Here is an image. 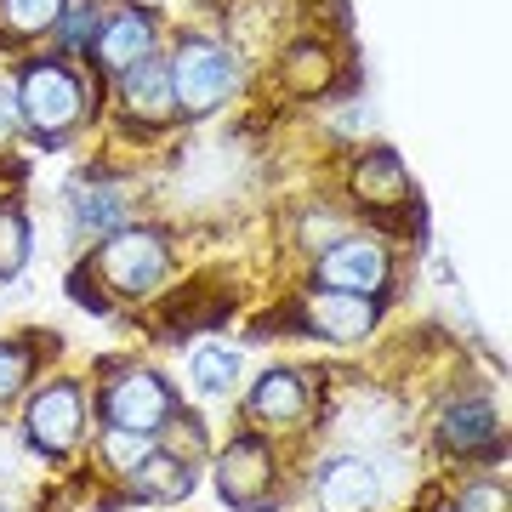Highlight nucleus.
Segmentation results:
<instances>
[{
    "mask_svg": "<svg viewBox=\"0 0 512 512\" xmlns=\"http://www.w3.org/2000/svg\"><path fill=\"white\" fill-rule=\"evenodd\" d=\"M154 444L148 433H126V427H103L97 433V456H103V467H109L114 478H131L137 467H143L148 456H154Z\"/></svg>",
    "mask_w": 512,
    "mask_h": 512,
    "instance_id": "nucleus-22",
    "label": "nucleus"
},
{
    "mask_svg": "<svg viewBox=\"0 0 512 512\" xmlns=\"http://www.w3.org/2000/svg\"><path fill=\"white\" fill-rule=\"evenodd\" d=\"M313 495H319V512H376L387 484H382V467L365 450H342V456H330L319 467Z\"/></svg>",
    "mask_w": 512,
    "mask_h": 512,
    "instance_id": "nucleus-13",
    "label": "nucleus"
},
{
    "mask_svg": "<svg viewBox=\"0 0 512 512\" xmlns=\"http://www.w3.org/2000/svg\"><path fill=\"white\" fill-rule=\"evenodd\" d=\"M69 0H0V35L6 40H46Z\"/></svg>",
    "mask_w": 512,
    "mask_h": 512,
    "instance_id": "nucleus-20",
    "label": "nucleus"
},
{
    "mask_svg": "<svg viewBox=\"0 0 512 512\" xmlns=\"http://www.w3.org/2000/svg\"><path fill=\"white\" fill-rule=\"evenodd\" d=\"M313 416V382L302 370H262L245 393V421L256 433H296Z\"/></svg>",
    "mask_w": 512,
    "mask_h": 512,
    "instance_id": "nucleus-9",
    "label": "nucleus"
},
{
    "mask_svg": "<svg viewBox=\"0 0 512 512\" xmlns=\"http://www.w3.org/2000/svg\"><path fill=\"white\" fill-rule=\"evenodd\" d=\"M97 416H103V427H126V433L160 439V427L177 416V387L148 365L114 370L103 382V393H97Z\"/></svg>",
    "mask_w": 512,
    "mask_h": 512,
    "instance_id": "nucleus-5",
    "label": "nucleus"
},
{
    "mask_svg": "<svg viewBox=\"0 0 512 512\" xmlns=\"http://www.w3.org/2000/svg\"><path fill=\"white\" fill-rule=\"evenodd\" d=\"M23 137V114H18V92L0 80V148H12Z\"/></svg>",
    "mask_w": 512,
    "mask_h": 512,
    "instance_id": "nucleus-26",
    "label": "nucleus"
},
{
    "mask_svg": "<svg viewBox=\"0 0 512 512\" xmlns=\"http://www.w3.org/2000/svg\"><path fill=\"white\" fill-rule=\"evenodd\" d=\"M456 512H507V484L501 478H473L456 495Z\"/></svg>",
    "mask_w": 512,
    "mask_h": 512,
    "instance_id": "nucleus-25",
    "label": "nucleus"
},
{
    "mask_svg": "<svg viewBox=\"0 0 512 512\" xmlns=\"http://www.w3.org/2000/svg\"><path fill=\"white\" fill-rule=\"evenodd\" d=\"M279 490V450L262 433H239L217 450V495L234 512H262Z\"/></svg>",
    "mask_w": 512,
    "mask_h": 512,
    "instance_id": "nucleus-6",
    "label": "nucleus"
},
{
    "mask_svg": "<svg viewBox=\"0 0 512 512\" xmlns=\"http://www.w3.org/2000/svg\"><path fill=\"white\" fill-rule=\"evenodd\" d=\"M131 217V200L126 188H69V228L74 239H103L114 234V228H126Z\"/></svg>",
    "mask_w": 512,
    "mask_h": 512,
    "instance_id": "nucleus-17",
    "label": "nucleus"
},
{
    "mask_svg": "<svg viewBox=\"0 0 512 512\" xmlns=\"http://www.w3.org/2000/svg\"><path fill=\"white\" fill-rule=\"evenodd\" d=\"M160 433H165L160 450H171V456H183V461H200V450H205V427H200L194 416H171V421L160 427Z\"/></svg>",
    "mask_w": 512,
    "mask_h": 512,
    "instance_id": "nucleus-24",
    "label": "nucleus"
},
{
    "mask_svg": "<svg viewBox=\"0 0 512 512\" xmlns=\"http://www.w3.org/2000/svg\"><path fill=\"white\" fill-rule=\"evenodd\" d=\"M103 0H69L63 6V18H57V29H52V40H57V57H86L92 52V40H97V29H103Z\"/></svg>",
    "mask_w": 512,
    "mask_h": 512,
    "instance_id": "nucleus-21",
    "label": "nucleus"
},
{
    "mask_svg": "<svg viewBox=\"0 0 512 512\" xmlns=\"http://www.w3.org/2000/svg\"><path fill=\"white\" fill-rule=\"evenodd\" d=\"M239 370H245L239 365V348H228V342H200L194 359H188V382H194L200 399H234Z\"/></svg>",
    "mask_w": 512,
    "mask_h": 512,
    "instance_id": "nucleus-18",
    "label": "nucleus"
},
{
    "mask_svg": "<svg viewBox=\"0 0 512 512\" xmlns=\"http://www.w3.org/2000/svg\"><path fill=\"white\" fill-rule=\"evenodd\" d=\"M171 86H177V109L183 114H217L239 92V57L217 35H183L165 57Z\"/></svg>",
    "mask_w": 512,
    "mask_h": 512,
    "instance_id": "nucleus-3",
    "label": "nucleus"
},
{
    "mask_svg": "<svg viewBox=\"0 0 512 512\" xmlns=\"http://www.w3.org/2000/svg\"><path fill=\"white\" fill-rule=\"evenodd\" d=\"M86 57H92L109 80H120V74H131L137 63L160 57V18H154L148 6H137V0H120V6L103 12V29H97Z\"/></svg>",
    "mask_w": 512,
    "mask_h": 512,
    "instance_id": "nucleus-8",
    "label": "nucleus"
},
{
    "mask_svg": "<svg viewBox=\"0 0 512 512\" xmlns=\"http://www.w3.org/2000/svg\"><path fill=\"white\" fill-rule=\"evenodd\" d=\"M296 325L325 336V342H365L370 330L382 325V302L376 296H348V291H319L313 285L296 302Z\"/></svg>",
    "mask_w": 512,
    "mask_h": 512,
    "instance_id": "nucleus-12",
    "label": "nucleus"
},
{
    "mask_svg": "<svg viewBox=\"0 0 512 512\" xmlns=\"http://www.w3.org/2000/svg\"><path fill=\"white\" fill-rule=\"evenodd\" d=\"M279 80L291 97H325L336 86V57L325 40H291L279 52Z\"/></svg>",
    "mask_w": 512,
    "mask_h": 512,
    "instance_id": "nucleus-16",
    "label": "nucleus"
},
{
    "mask_svg": "<svg viewBox=\"0 0 512 512\" xmlns=\"http://www.w3.org/2000/svg\"><path fill=\"white\" fill-rule=\"evenodd\" d=\"M92 433V399H86V387L74 382V376H52V382H40L23 404V439L29 450L46 461H69L80 444Z\"/></svg>",
    "mask_w": 512,
    "mask_h": 512,
    "instance_id": "nucleus-4",
    "label": "nucleus"
},
{
    "mask_svg": "<svg viewBox=\"0 0 512 512\" xmlns=\"http://www.w3.org/2000/svg\"><path fill=\"white\" fill-rule=\"evenodd\" d=\"M126 490L137 495V501H154V507L188 501V495H194V461L171 456V450H160V444H154V456H148L143 467L126 478Z\"/></svg>",
    "mask_w": 512,
    "mask_h": 512,
    "instance_id": "nucleus-15",
    "label": "nucleus"
},
{
    "mask_svg": "<svg viewBox=\"0 0 512 512\" xmlns=\"http://www.w3.org/2000/svg\"><path fill=\"white\" fill-rule=\"evenodd\" d=\"M92 274H97V285H109L114 302H148L171 279V239L160 228H131L126 222V228L97 239Z\"/></svg>",
    "mask_w": 512,
    "mask_h": 512,
    "instance_id": "nucleus-2",
    "label": "nucleus"
},
{
    "mask_svg": "<svg viewBox=\"0 0 512 512\" xmlns=\"http://www.w3.org/2000/svg\"><path fill=\"white\" fill-rule=\"evenodd\" d=\"M348 200L365 205V211H399V205H410V171H404V160L393 148H365L348 165Z\"/></svg>",
    "mask_w": 512,
    "mask_h": 512,
    "instance_id": "nucleus-14",
    "label": "nucleus"
},
{
    "mask_svg": "<svg viewBox=\"0 0 512 512\" xmlns=\"http://www.w3.org/2000/svg\"><path fill=\"white\" fill-rule=\"evenodd\" d=\"M12 92H18L23 137H40L46 148H57L92 114V74L69 57H29L12 80Z\"/></svg>",
    "mask_w": 512,
    "mask_h": 512,
    "instance_id": "nucleus-1",
    "label": "nucleus"
},
{
    "mask_svg": "<svg viewBox=\"0 0 512 512\" xmlns=\"http://www.w3.org/2000/svg\"><path fill=\"white\" fill-rule=\"evenodd\" d=\"M114 103H120V120L137 126V131H165V126L183 120L165 57H148V63H137L131 74H120V80H114Z\"/></svg>",
    "mask_w": 512,
    "mask_h": 512,
    "instance_id": "nucleus-10",
    "label": "nucleus"
},
{
    "mask_svg": "<svg viewBox=\"0 0 512 512\" xmlns=\"http://www.w3.org/2000/svg\"><path fill=\"white\" fill-rule=\"evenodd\" d=\"M35 382V342H0V410Z\"/></svg>",
    "mask_w": 512,
    "mask_h": 512,
    "instance_id": "nucleus-23",
    "label": "nucleus"
},
{
    "mask_svg": "<svg viewBox=\"0 0 512 512\" xmlns=\"http://www.w3.org/2000/svg\"><path fill=\"white\" fill-rule=\"evenodd\" d=\"M387 279H393V256L382 239L370 234H336L313 262V285L319 291H348V296H376L382 302Z\"/></svg>",
    "mask_w": 512,
    "mask_h": 512,
    "instance_id": "nucleus-7",
    "label": "nucleus"
},
{
    "mask_svg": "<svg viewBox=\"0 0 512 512\" xmlns=\"http://www.w3.org/2000/svg\"><path fill=\"white\" fill-rule=\"evenodd\" d=\"M433 439H439L444 456H456V461L490 456V450H501V410H495L484 393H461V399H450L439 410Z\"/></svg>",
    "mask_w": 512,
    "mask_h": 512,
    "instance_id": "nucleus-11",
    "label": "nucleus"
},
{
    "mask_svg": "<svg viewBox=\"0 0 512 512\" xmlns=\"http://www.w3.org/2000/svg\"><path fill=\"white\" fill-rule=\"evenodd\" d=\"M35 256V222L23 211V200H0V285L18 279Z\"/></svg>",
    "mask_w": 512,
    "mask_h": 512,
    "instance_id": "nucleus-19",
    "label": "nucleus"
}]
</instances>
